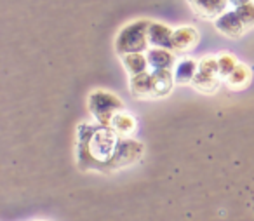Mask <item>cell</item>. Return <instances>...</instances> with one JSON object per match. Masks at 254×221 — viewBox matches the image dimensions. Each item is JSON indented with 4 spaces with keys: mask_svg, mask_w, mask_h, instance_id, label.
<instances>
[{
    "mask_svg": "<svg viewBox=\"0 0 254 221\" xmlns=\"http://www.w3.org/2000/svg\"><path fill=\"white\" fill-rule=\"evenodd\" d=\"M122 63H124V67H126V70L131 74V77L145 74L146 68L150 67L145 54H127V56L122 58Z\"/></svg>",
    "mask_w": 254,
    "mask_h": 221,
    "instance_id": "obj_14",
    "label": "cell"
},
{
    "mask_svg": "<svg viewBox=\"0 0 254 221\" xmlns=\"http://www.w3.org/2000/svg\"><path fill=\"white\" fill-rule=\"evenodd\" d=\"M87 108L91 112V115L96 119V122L99 126H106L110 127L113 117L120 112H126V105L124 101L115 96L113 92L103 91V89H98V91H92L87 98Z\"/></svg>",
    "mask_w": 254,
    "mask_h": 221,
    "instance_id": "obj_3",
    "label": "cell"
},
{
    "mask_svg": "<svg viewBox=\"0 0 254 221\" xmlns=\"http://www.w3.org/2000/svg\"><path fill=\"white\" fill-rule=\"evenodd\" d=\"M195 89H198L200 92H214L219 85V78L218 75H211V74H204V72H197L193 82Z\"/></svg>",
    "mask_w": 254,
    "mask_h": 221,
    "instance_id": "obj_16",
    "label": "cell"
},
{
    "mask_svg": "<svg viewBox=\"0 0 254 221\" xmlns=\"http://www.w3.org/2000/svg\"><path fill=\"white\" fill-rule=\"evenodd\" d=\"M198 32L191 26H181V28L174 30L173 35V49L180 51V53H187L191 51L198 44Z\"/></svg>",
    "mask_w": 254,
    "mask_h": 221,
    "instance_id": "obj_8",
    "label": "cell"
},
{
    "mask_svg": "<svg viewBox=\"0 0 254 221\" xmlns=\"http://www.w3.org/2000/svg\"><path fill=\"white\" fill-rule=\"evenodd\" d=\"M129 89H131L132 96L134 98H150L153 94V80H152V74L145 72V74H139L131 77L129 82Z\"/></svg>",
    "mask_w": 254,
    "mask_h": 221,
    "instance_id": "obj_11",
    "label": "cell"
},
{
    "mask_svg": "<svg viewBox=\"0 0 254 221\" xmlns=\"http://www.w3.org/2000/svg\"><path fill=\"white\" fill-rule=\"evenodd\" d=\"M146 60L153 70H171L176 65V58H174L173 51L157 49V47L146 51Z\"/></svg>",
    "mask_w": 254,
    "mask_h": 221,
    "instance_id": "obj_9",
    "label": "cell"
},
{
    "mask_svg": "<svg viewBox=\"0 0 254 221\" xmlns=\"http://www.w3.org/2000/svg\"><path fill=\"white\" fill-rule=\"evenodd\" d=\"M198 72H204V74L218 75L219 77V67H218V58L205 56L198 61Z\"/></svg>",
    "mask_w": 254,
    "mask_h": 221,
    "instance_id": "obj_18",
    "label": "cell"
},
{
    "mask_svg": "<svg viewBox=\"0 0 254 221\" xmlns=\"http://www.w3.org/2000/svg\"><path fill=\"white\" fill-rule=\"evenodd\" d=\"M143 153H145L143 143H139V141H136V140H131V138H122L115 155H113V158L108 164V172L136 164V162L143 157Z\"/></svg>",
    "mask_w": 254,
    "mask_h": 221,
    "instance_id": "obj_5",
    "label": "cell"
},
{
    "mask_svg": "<svg viewBox=\"0 0 254 221\" xmlns=\"http://www.w3.org/2000/svg\"><path fill=\"white\" fill-rule=\"evenodd\" d=\"M77 164L82 171L108 172V164L115 155L122 138L106 126L78 124Z\"/></svg>",
    "mask_w": 254,
    "mask_h": 221,
    "instance_id": "obj_1",
    "label": "cell"
},
{
    "mask_svg": "<svg viewBox=\"0 0 254 221\" xmlns=\"http://www.w3.org/2000/svg\"><path fill=\"white\" fill-rule=\"evenodd\" d=\"M110 127H112L120 138H131L136 131V119L132 115H129L127 112H120L113 117Z\"/></svg>",
    "mask_w": 254,
    "mask_h": 221,
    "instance_id": "obj_12",
    "label": "cell"
},
{
    "mask_svg": "<svg viewBox=\"0 0 254 221\" xmlns=\"http://www.w3.org/2000/svg\"><path fill=\"white\" fill-rule=\"evenodd\" d=\"M193 11L197 12L200 18L218 19L221 14H225L226 5L230 4L228 0H188Z\"/></svg>",
    "mask_w": 254,
    "mask_h": 221,
    "instance_id": "obj_7",
    "label": "cell"
},
{
    "mask_svg": "<svg viewBox=\"0 0 254 221\" xmlns=\"http://www.w3.org/2000/svg\"><path fill=\"white\" fill-rule=\"evenodd\" d=\"M152 21L148 19H136L127 23L115 37V53L120 58L127 54H143L148 51V28Z\"/></svg>",
    "mask_w": 254,
    "mask_h": 221,
    "instance_id": "obj_2",
    "label": "cell"
},
{
    "mask_svg": "<svg viewBox=\"0 0 254 221\" xmlns=\"http://www.w3.org/2000/svg\"><path fill=\"white\" fill-rule=\"evenodd\" d=\"M237 60L233 58V54L230 53H221L218 56V67H219V77L228 78L230 74L237 68Z\"/></svg>",
    "mask_w": 254,
    "mask_h": 221,
    "instance_id": "obj_17",
    "label": "cell"
},
{
    "mask_svg": "<svg viewBox=\"0 0 254 221\" xmlns=\"http://www.w3.org/2000/svg\"><path fill=\"white\" fill-rule=\"evenodd\" d=\"M198 72V63L193 60H183L176 65L174 70V80L176 84H191Z\"/></svg>",
    "mask_w": 254,
    "mask_h": 221,
    "instance_id": "obj_13",
    "label": "cell"
},
{
    "mask_svg": "<svg viewBox=\"0 0 254 221\" xmlns=\"http://www.w3.org/2000/svg\"><path fill=\"white\" fill-rule=\"evenodd\" d=\"M249 80H251V70L242 63L237 65V68L230 74V77L226 78V82H228V85L232 89L246 87V85L249 84Z\"/></svg>",
    "mask_w": 254,
    "mask_h": 221,
    "instance_id": "obj_15",
    "label": "cell"
},
{
    "mask_svg": "<svg viewBox=\"0 0 254 221\" xmlns=\"http://www.w3.org/2000/svg\"><path fill=\"white\" fill-rule=\"evenodd\" d=\"M173 35L174 30L171 26L164 25V23H157L152 21L148 28V40L153 47L157 49H167V51H174L173 49Z\"/></svg>",
    "mask_w": 254,
    "mask_h": 221,
    "instance_id": "obj_6",
    "label": "cell"
},
{
    "mask_svg": "<svg viewBox=\"0 0 254 221\" xmlns=\"http://www.w3.org/2000/svg\"><path fill=\"white\" fill-rule=\"evenodd\" d=\"M152 80H153V94L157 98L167 96L173 91L174 84V74L171 70H153L152 72Z\"/></svg>",
    "mask_w": 254,
    "mask_h": 221,
    "instance_id": "obj_10",
    "label": "cell"
},
{
    "mask_svg": "<svg viewBox=\"0 0 254 221\" xmlns=\"http://www.w3.org/2000/svg\"><path fill=\"white\" fill-rule=\"evenodd\" d=\"M228 2L232 5H235V9L237 7H242V5H247V4H253L251 0H228Z\"/></svg>",
    "mask_w": 254,
    "mask_h": 221,
    "instance_id": "obj_19",
    "label": "cell"
},
{
    "mask_svg": "<svg viewBox=\"0 0 254 221\" xmlns=\"http://www.w3.org/2000/svg\"><path fill=\"white\" fill-rule=\"evenodd\" d=\"M214 26L223 35L230 37V39H239L247 30L254 28V4H247L230 12H225L216 19Z\"/></svg>",
    "mask_w": 254,
    "mask_h": 221,
    "instance_id": "obj_4",
    "label": "cell"
}]
</instances>
